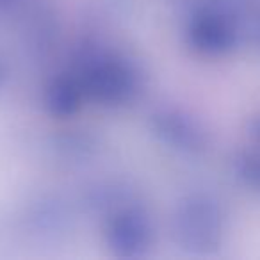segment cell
<instances>
[{
  "instance_id": "obj_7",
  "label": "cell",
  "mask_w": 260,
  "mask_h": 260,
  "mask_svg": "<svg viewBox=\"0 0 260 260\" xmlns=\"http://www.w3.org/2000/svg\"><path fill=\"white\" fill-rule=\"evenodd\" d=\"M196 8L217 11L241 25L244 20H260V0H198Z\"/></svg>"
},
{
  "instance_id": "obj_8",
  "label": "cell",
  "mask_w": 260,
  "mask_h": 260,
  "mask_svg": "<svg viewBox=\"0 0 260 260\" xmlns=\"http://www.w3.org/2000/svg\"><path fill=\"white\" fill-rule=\"evenodd\" d=\"M249 136L253 138L255 145H260V116H256V118L249 123Z\"/></svg>"
},
{
  "instance_id": "obj_3",
  "label": "cell",
  "mask_w": 260,
  "mask_h": 260,
  "mask_svg": "<svg viewBox=\"0 0 260 260\" xmlns=\"http://www.w3.org/2000/svg\"><path fill=\"white\" fill-rule=\"evenodd\" d=\"M241 38V25L235 20L207 8H194L187 27L189 45L198 54L219 57L232 52Z\"/></svg>"
},
{
  "instance_id": "obj_2",
  "label": "cell",
  "mask_w": 260,
  "mask_h": 260,
  "mask_svg": "<svg viewBox=\"0 0 260 260\" xmlns=\"http://www.w3.org/2000/svg\"><path fill=\"white\" fill-rule=\"evenodd\" d=\"M86 98L105 105H121L138 91V73L128 61L112 54H94L77 72Z\"/></svg>"
},
{
  "instance_id": "obj_6",
  "label": "cell",
  "mask_w": 260,
  "mask_h": 260,
  "mask_svg": "<svg viewBox=\"0 0 260 260\" xmlns=\"http://www.w3.org/2000/svg\"><path fill=\"white\" fill-rule=\"evenodd\" d=\"M84 98H86V93H84V87L77 73L61 75L48 87L47 107L54 116L66 118L79 111Z\"/></svg>"
},
{
  "instance_id": "obj_9",
  "label": "cell",
  "mask_w": 260,
  "mask_h": 260,
  "mask_svg": "<svg viewBox=\"0 0 260 260\" xmlns=\"http://www.w3.org/2000/svg\"><path fill=\"white\" fill-rule=\"evenodd\" d=\"M4 77H6V70H4V66H2V62H0V86L4 82Z\"/></svg>"
},
{
  "instance_id": "obj_10",
  "label": "cell",
  "mask_w": 260,
  "mask_h": 260,
  "mask_svg": "<svg viewBox=\"0 0 260 260\" xmlns=\"http://www.w3.org/2000/svg\"><path fill=\"white\" fill-rule=\"evenodd\" d=\"M6 2H11V0H0V4H6Z\"/></svg>"
},
{
  "instance_id": "obj_5",
  "label": "cell",
  "mask_w": 260,
  "mask_h": 260,
  "mask_svg": "<svg viewBox=\"0 0 260 260\" xmlns=\"http://www.w3.org/2000/svg\"><path fill=\"white\" fill-rule=\"evenodd\" d=\"M153 128H155V134L168 146L184 153L198 155L205 152L209 145V139L202 125L182 111L166 109V111L153 114Z\"/></svg>"
},
{
  "instance_id": "obj_4",
  "label": "cell",
  "mask_w": 260,
  "mask_h": 260,
  "mask_svg": "<svg viewBox=\"0 0 260 260\" xmlns=\"http://www.w3.org/2000/svg\"><path fill=\"white\" fill-rule=\"evenodd\" d=\"M107 244L118 256L134 258L148 249L152 241V226L141 210L123 209L107 223Z\"/></svg>"
},
{
  "instance_id": "obj_1",
  "label": "cell",
  "mask_w": 260,
  "mask_h": 260,
  "mask_svg": "<svg viewBox=\"0 0 260 260\" xmlns=\"http://www.w3.org/2000/svg\"><path fill=\"white\" fill-rule=\"evenodd\" d=\"M226 216L221 202L207 192L191 194L175 216V235L185 251L210 255L223 244Z\"/></svg>"
}]
</instances>
